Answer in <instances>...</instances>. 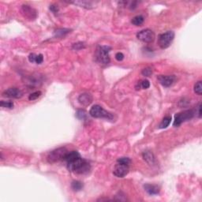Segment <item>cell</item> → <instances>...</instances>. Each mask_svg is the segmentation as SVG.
<instances>
[{"mask_svg": "<svg viewBox=\"0 0 202 202\" xmlns=\"http://www.w3.org/2000/svg\"><path fill=\"white\" fill-rule=\"evenodd\" d=\"M67 163L68 170L78 175H84L89 172L91 169L90 163L82 158L77 151L68 152L63 160Z\"/></svg>", "mask_w": 202, "mask_h": 202, "instance_id": "6da1fadb", "label": "cell"}, {"mask_svg": "<svg viewBox=\"0 0 202 202\" xmlns=\"http://www.w3.org/2000/svg\"><path fill=\"white\" fill-rule=\"evenodd\" d=\"M131 160L128 157L119 158L116 162L114 168L113 174L118 178L125 177L129 173Z\"/></svg>", "mask_w": 202, "mask_h": 202, "instance_id": "7a4b0ae2", "label": "cell"}, {"mask_svg": "<svg viewBox=\"0 0 202 202\" xmlns=\"http://www.w3.org/2000/svg\"><path fill=\"white\" fill-rule=\"evenodd\" d=\"M111 47L109 46H98L95 53L96 61L100 65H107L110 62L109 52H111Z\"/></svg>", "mask_w": 202, "mask_h": 202, "instance_id": "3957f363", "label": "cell"}, {"mask_svg": "<svg viewBox=\"0 0 202 202\" xmlns=\"http://www.w3.org/2000/svg\"><path fill=\"white\" fill-rule=\"evenodd\" d=\"M89 115L96 118H107V119H112L113 115L112 114L108 112L106 110H104L103 107L100 105H94L91 107L89 111Z\"/></svg>", "mask_w": 202, "mask_h": 202, "instance_id": "277c9868", "label": "cell"}, {"mask_svg": "<svg viewBox=\"0 0 202 202\" xmlns=\"http://www.w3.org/2000/svg\"><path fill=\"white\" fill-rule=\"evenodd\" d=\"M175 38V32L172 31H168V32L162 33L159 36L158 38V44L162 49H166L170 46L171 43L173 42Z\"/></svg>", "mask_w": 202, "mask_h": 202, "instance_id": "5b68a950", "label": "cell"}, {"mask_svg": "<svg viewBox=\"0 0 202 202\" xmlns=\"http://www.w3.org/2000/svg\"><path fill=\"white\" fill-rule=\"evenodd\" d=\"M67 153H68V151L66 148L62 147V148H57V149L52 151L48 154L47 160L51 163H56V162H59L60 160H64L65 156L67 154Z\"/></svg>", "mask_w": 202, "mask_h": 202, "instance_id": "8992f818", "label": "cell"}, {"mask_svg": "<svg viewBox=\"0 0 202 202\" xmlns=\"http://www.w3.org/2000/svg\"><path fill=\"white\" fill-rule=\"evenodd\" d=\"M194 114L195 112L193 110H186L183 112L176 114L175 116V121H174L173 126L175 127L179 126L183 122L193 118V117L194 116Z\"/></svg>", "mask_w": 202, "mask_h": 202, "instance_id": "52a82bcc", "label": "cell"}, {"mask_svg": "<svg viewBox=\"0 0 202 202\" xmlns=\"http://www.w3.org/2000/svg\"><path fill=\"white\" fill-rule=\"evenodd\" d=\"M137 38L142 42L146 43V44H150L155 40V36L153 30L146 29L141 30L138 32L137 34Z\"/></svg>", "mask_w": 202, "mask_h": 202, "instance_id": "ba28073f", "label": "cell"}, {"mask_svg": "<svg viewBox=\"0 0 202 202\" xmlns=\"http://www.w3.org/2000/svg\"><path fill=\"white\" fill-rule=\"evenodd\" d=\"M21 12L23 17L29 21H33L37 17V11L31 6L22 5L21 8Z\"/></svg>", "mask_w": 202, "mask_h": 202, "instance_id": "9c48e42d", "label": "cell"}, {"mask_svg": "<svg viewBox=\"0 0 202 202\" xmlns=\"http://www.w3.org/2000/svg\"><path fill=\"white\" fill-rule=\"evenodd\" d=\"M3 97L13 99H19L23 96V92L17 88H10L3 92Z\"/></svg>", "mask_w": 202, "mask_h": 202, "instance_id": "30bf717a", "label": "cell"}, {"mask_svg": "<svg viewBox=\"0 0 202 202\" xmlns=\"http://www.w3.org/2000/svg\"><path fill=\"white\" fill-rule=\"evenodd\" d=\"M158 82L164 87H170L175 82L174 75H160L157 77Z\"/></svg>", "mask_w": 202, "mask_h": 202, "instance_id": "8fae6325", "label": "cell"}, {"mask_svg": "<svg viewBox=\"0 0 202 202\" xmlns=\"http://www.w3.org/2000/svg\"><path fill=\"white\" fill-rule=\"evenodd\" d=\"M78 101L83 106H89L92 102V96L91 94L85 92L78 96Z\"/></svg>", "mask_w": 202, "mask_h": 202, "instance_id": "7c38bea8", "label": "cell"}, {"mask_svg": "<svg viewBox=\"0 0 202 202\" xmlns=\"http://www.w3.org/2000/svg\"><path fill=\"white\" fill-rule=\"evenodd\" d=\"M69 3H73L74 5L78 6L80 7L85 8V9H88V10H90V9H92L94 8V2H92V1H75V2H69Z\"/></svg>", "mask_w": 202, "mask_h": 202, "instance_id": "4fadbf2b", "label": "cell"}, {"mask_svg": "<svg viewBox=\"0 0 202 202\" xmlns=\"http://www.w3.org/2000/svg\"><path fill=\"white\" fill-rule=\"evenodd\" d=\"M144 189L149 195H157L160 193V187L156 185L145 184L144 185Z\"/></svg>", "mask_w": 202, "mask_h": 202, "instance_id": "5bb4252c", "label": "cell"}, {"mask_svg": "<svg viewBox=\"0 0 202 202\" xmlns=\"http://www.w3.org/2000/svg\"><path fill=\"white\" fill-rule=\"evenodd\" d=\"M143 159L145 160L146 163H148L149 165H154L155 164V156L150 151H145L143 153Z\"/></svg>", "mask_w": 202, "mask_h": 202, "instance_id": "9a60e30c", "label": "cell"}, {"mask_svg": "<svg viewBox=\"0 0 202 202\" xmlns=\"http://www.w3.org/2000/svg\"><path fill=\"white\" fill-rule=\"evenodd\" d=\"M144 21H145V18L142 15H138V16H135L134 17H133V19L131 21L132 24L136 26H139V25H141L144 23Z\"/></svg>", "mask_w": 202, "mask_h": 202, "instance_id": "2e32d148", "label": "cell"}, {"mask_svg": "<svg viewBox=\"0 0 202 202\" xmlns=\"http://www.w3.org/2000/svg\"><path fill=\"white\" fill-rule=\"evenodd\" d=\"M170 121H171V117H170V116H166V117H164V118H163L162 122H160L159 127H160V129L167 128V127L170 125Z\"/></svg>", "mask_w": 202, "mask_h": 202, "instance_id": "e0dca14e", "label": "cell"}, {"mask_svg": "<svg viewBox=\"0 0 202 202\" xmlns=\"http://www.w3.org/2000/svg\"><path fill=\"white\" fill-rule=\"evenodd\" d=\"M71 188L72 190H74V191H80V190H82V188H83V184H82V182L74 181V182H72L71 183Z\"/></svg>", "mask_w": 202, "mask_h": 202, "instance_id": "ac0fdd59", "label": "cell"}, {"mask_svg": "<svg viewBox=\"0 0 202 202\" xmlns=\"http://www.w3.org/2000/svg\"><path fill=\"white\" fill-rule=\"evenodd\" d=\"M69 29H59L56 30L55 32H54V35L56 37H64L65 35H67V33H69Z\"/></svg>", "mask_w": 202, "mask_h": 202, "instance_id": "d6986e66", "label": "cell"}, {"mask_svg": "<svg viewBox=\"0 0 202 202\" xmlns=\"http://www.w3.org/2000/svg\"><path fill=\"white\" fill-rule=\"evenodd\" d=\"M76 116L80 120H85L87 119V112L85 110H78L77 111Z\"/></svg>", "mask_w": 202, "mask_h": 202, "instance_id": "ffe728a7", "label": "cell"}, {"mask_svg": "<svg viewBox=\"0 0 202 202\" xmlns=\"http://www.w3.org/2000/svg\"><path fill=\"white\" fill-rule=\"evenodd\" d=\"M194 92H195V93H197V95H199V96H201V95L202 94V84L201 81L197 82V83L195 84Z\"/></svg>", "mask_w": 202, "mask_h": 202, "instance_id": "44dd1931", "label": "cell"}, {"mask_svg": "<svg viewBox=\"0 0 202 202\" xmlns=\"http://www.w3.org/2000/svg\"><path fill=\"white\" fill-rule=\"evenodd\" d=\"M0 105L2 107H6V108L10 109L14 108V103L11 101H1Z\"/></svg>", "mask_w": 202, "mask_h": 202, "instance_id": "7402d4cb", "label": "cell"}, {"mask_svg": "<svg viewBox=\"0 0 202 202\" xmlns=\"http://www.w3.org/2000/svg\"><path fill=\"white\" fill-rule=\"evenodd\" d=\"M41 92L40 91H37V92H32V93H31L29 95V100H37V99H38L39 97V96H41Z\"/></svg>", "mask_w": 202, "mask_h": 202, "instance_id": "603a6c76", "label": "cell"}, {"mask_svg": "<svg viewBox=\"0 0 202 202\" xmlns=\"http://www.w3.org/2000/svg\"><path fill=\"white\" fill-rule=\"evenodd\" d=\"M85 47V44L84 43L82 42H78L76 43V44H74L73 46H72V48L74 50H76V51H79V50H82L83 48Z\"/></svg>", "mask_w": 202, "mask_h": 202, "instance_id": "cb8c5ba5", "label": "cell"}, {"mask_svg": "<svg viewBox=\"0 0 202 202\" xmlns=\"http://www.w3.org/2000/svg\"><path fill=\"white\" fill-rule=\"evenodd\" d=\"M152 74H153V69L149 68V67H146V68L142 69V71H141V74L145 77L151 76Z\"/></svg>", "mask_w": 202, "mask_h": 202, "instance_id": "d4e9b609", "label": "cell"}, {"mask_svg": "<svg viewBox=\"0 0 202 202\" xmlns=\"http://www.w3.org/2000/svg\"><path fill=\"white\" fill-rule=\"evenodd\" d=\"M150 86V83L148 82V80H143L140 82V85H139V88H142L143 89H147L149 88Z\"/></svg>", "mask_w": 202, "mask_h": 202, "instance_id": "484cf974", "label": "cell"}, {"mask_svg": "<svg viewBox=\"0 0 202 202\" xmlns=\"http://www.w3.org/2000/svg\"><path fill=\"white\" fill-rule=\"evenodd\" d=\"M43 61H44V56H43L42 54H39L38 55H37V59H36V62L37 64H40L42 63Z\"/></svg>", "mask_w": 202, "mask_h": 202, "instance_id": "4316f807", "label": "cell"}, {"mask_svg": "<svg viewBox=\"0 0 202 202\" xmlns=\"http://www.w3.org/2000/svg\"><path fill=\"white\" fill-rule=\"evenodd\" d=\"M115 59L116 60H118V61H122L124 59V54L122 53V52H118V53H116L115 54Z\"/></svg>", "mask_w": 202, "mask_h": 202, "instance_id": "83f0119b", "label": "cell"}, {"mask_svg": "<svg viewBox=\"0 0 202 202\" xmlns=\"http://www.w3.org/2000/svg\"><path fill=\"white\" fill-rule=\"evenodd\" d=\"M36 59H37V54L34 53H32L29 55V60L30 62H36Z\"/></svg>", "mask_w": 202, "mask_h": 202, "instance_id": "f1b7e54d", "label": "cell"}, {"mask_svg": "<svg viewBox=\"0 0 202 202\" xmlns=\"http://www.w3.org/2000/svg\"><path fill=\"white\" fill-rule=\"evenodd\" d=\"M50 10H51L52 12L54 13V14H55V13H57L59 11V7H58V6L56 5H51L50 6Z\"/></svg>", "mask_w": 202, "mask_h": 202, "instance_id": "f546056e", "label": "cell"}, {"mask_svg": "<svg viewBox=\"0 0 202 202\" xmlns=\"http://www.w3.org/2000/svg\"><path fill=\"white\" fill-rule=\"evenodd\" d=\"M197 114H198V117L201 118V104H199L197 107Z\"/></svg>", "mask_w": 202, "mask_h": 202, "instance_id": "4dcf8cb0", "label": "cell"}]
</instances>
